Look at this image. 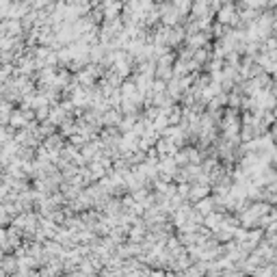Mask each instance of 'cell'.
Listing matches in <instances>:
<instances>
[{
    "label": "cell",
    "mask_w": 277,
    "mask_h": 277,
    "mask_svg": "<svg viewBox=\"0 0 277 277\" xmlns=\"http://www.w3.org/2000/svg\"><path fill=\"white\" fill-rule=\"evenodd\" d=\"M271 165H273V167L277 169V150L271 152Z\"/></svg>",
    "instance_id": "3957f363"
},
{
    "label": "cell",
    "mask_w": 277,
    "mask_h": 277,
    "mask_svg": "<svg viewBox=\"0 0 277 277\" xmlns=\"http://www.w3.org/2000/svg\"><path fill=\"white\" fill-rule=\"evenodd\" d=\"M253 277H275V264H262L253 271Z\"/></svg>",
    "instance_id": "7a4b0ae2"
},
{
    "label": "cell",
    "mask_w": 277,
    "mask_h": 277,
    "mask_svg": "<svg viewBox=\"0 0 277 277\" xmlns=\"http://www.w3.org/2000/svg\"><path fill=\"white\" fill-rule=\"evenodd\" d=\"M219 20H221V22H225V24H234V22L238 20L236 7H234V4H227V7L221 11V17H219Z\"/></svg>",
    "instance_id": "6da1fadb"
},
{
    "label": "cell",
    "mask_w": 277,
    "mask_h": 277,
    "mask_svg": "<svg viewBox=\"0 0 277 277\" xmlns=\"http://www.w3.org/2000/svg\"><path fill=\"white\" fill-rule=\"evenodd\" d=\"M271 137H273V141L277 143V121L273 123V132H271Z\"/></svg>",
    "instance_id": "277c9868"
}]
</instances>
